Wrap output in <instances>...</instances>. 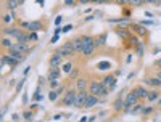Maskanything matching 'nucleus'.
Returning <instances> with one entry per match:
<instances>
[{
  "mask_svg": "<svg viewBox=\"0 0 161 122\" xmlns=\"http://www.w3.org/2000/svg\"><path fill=\"white\" fill-rule=\"evenodd\" d=\"M89 90H90V93H92V95H95V96H107V93H108L107 87H105L101 82H97V80L90 82Z\"/></svg>",
  "mask_w": 161,
  "mask_h": 122,
  "instance_id": "1",
  "label": "nucleus"
},
{
  "mask_svg": "<svg viewBox=\"0 0 161 122\" xmlns=\"http://www.w3.org/2000/svg\"><path fill=\"white\" fill-rule=\"evenodd\" d=\"M82 42H84V47H82V55H85V56H90V55H93L95 52L97 45H95V40H93L92 37H82Z\"/></svg>",
  "mask_w": 161,
  "mask_h": 122,
  "instance_id": "2",
  "label": "nucleus"
},
{
  "mask_svg": "<svg viewBox=\"0 0 161 122\" xmlns=\"http://www.w3.org/2000/svg\"><path fill=\"white\" fill-rule=\"evenodd\" d=\"M139 103V96H137V93L132 90V92H129L127 95H126V98H124V111H127L131 106H134V104H137Z\"/></svg>",
  "mask_w": 161,
  "mask_h": 122,
  "instance_id": "3",
  "label": "nucleus"
},
{
  "mask_svg": "<svg viewBox=\"0 0 161 122\" xmlns=\"http://www.w3.org/2000/svg\"><path fill=\"white\" fill-rule=\"evenodd\" d=\"M101 84L107 87L108 92H113V90L116 88V77H115V76H107V77H103Z\"/></svg>",
  "mask_w": 161,
  "mask_h": 122,
  "instance_id": "4",
  "label": "nucleus"
},
{
  "mask_svg": "<svg viewBox=\"0 0 161 122\" xmlns=\"http://www.w3.org/2000/svg\"><path fill=\"white\" fill-rule=\"evenodd\" d=\"M76 95H77V92H74V90H69V92H66L65 98H63V104H65V106L76 104Z\"/></svg>",
  "mask_w": 161,
  "mask_h": 122,
  "instance_id": "5",
  "label": "nucleus"
},
{
  "mask_svg": "<svg viewBox=\"0 0 161 122\" xmlns=\"http://www.w3.org/2000/svg\"><path fill=\"white\" fill-rule=\"evenodd\" d=\"M23 27H24V29H27V31H31V32H37L39 29H40L42 27V24H40V21H24L21 24Z\"/></svg>",
  "mask_w": 161,
  "mask_h": 122,
  "instance_id": "6",
  "label": "nucleus"
},
{
  "mask_svg": "<svg viewBox=\"0 0 161 122\" xmlns=\"http://www.w3.org/2000/svg\"><path fill=\"white\" fill-rule=\"evenodd\" d=\"M87 96H89V93L85 92V90H82V92H77V95H76V104H74V106H77V108H82V106L85 104V100H87Z\"/></svg>",
  "mask_w": 161,
  "mask_h": 122,
  "instance_id": "7",
  "label": "nucleus"
},
{
  "mask_svg": "<svg viewBox=\"0 0 161 122\" xmlns=\"http://www.w3.org/2000/svg\"><path fill=\"white\" fill-rule=\"evenodd\" d=\"M10 50H13V52H19V53H24L29 50V45L27 44H21V42H16V44H13L10 47Z\"/></svg>",
  "mask_w": 161,
  "mask_h": 122,
  "instance_id": "8",
  "label": "nucleus"
},
{
  "mask_svg": "<svg viewBox=\"0 0 161 122\" xmlns=\"http://www.w3.org/2000/svg\"><path fill=\"white\" fill-rule=\"evenodd\" d=\"M95 104H99V96H95V95H90L87 96V100H85V104H84V108L85 109H89V108H92V106H95Z\"/></svg>",
  "mask_w": 161,
  "mask_h": 122,
  "instance_id": "9",
  "label": "nucleus"
},
{
  "mask_svg": "<svg viewBox=\"0 0 161 122\" xmlns=\"http://www.w3.org/2000/svg\"><path fill=\"white\" fill-rule=\"evenodd\" d=\"M143 82L147 85H150V87H161V80L158 77H147Z\"/></svg>",
  "mask_w": 161,
  "mask_h": 122,
  "instance_id": "10",
  "label": "nucleus"
},
{
  "mask_svg": "<svg viewBox=\"0 0 161 122\" xmlns=\"http://www.w3.org/2000/svg\"><path fill=\"white\" fill-rule=\"evenodd\" d=\"M49 64H50V69H53V68H58V66L61 64V56H58L57 53L53 55L52 58H50V61H49Z\"/></svg>",
  "mask_w": 161,
  "mask_h": 122,
  "instance_id": "11",
  "label": "nucleus"
},
{
  "mask_svg": "<svg viewBox=\"0 0 161 122\" xmlns=\"http://www.w3.org/2000/svg\"><path fill=\"white\" fill-rule=\"evenodd\" d=\"M60 77H61V71L58 69V68L50 69V72H49V80H58Z\"/></svg>",
  "mask_w": 161,
  "mask_h": 122,
  "instance_id": "12",
  "label": "nucleus"
},
{
  "mask_svg": "<svg viewBox=\"0 0 161 122\" xmlns=\"http://www.w3.org/2000/svg\"><path fill=\"white\" fill-rule=\"evenodd\" d=\"M131 27H132V31H134L135 34H139V35H147V32H148V31H147V27H145V26H137V24H132Z\"/></svg>",
  "mask_w": 161,
  "mask_h": 122,
  "instance_id": "13",
  "label": "nucleus"
},
{
  "mask_svg": "<svg viewBox=\"0 0 161 122\" xmlns=\"http://www.w3.org/2000/svg\"><path fill=\"white\" fill-rule=\"evenodd\" d=\"M23 2H24V0H7V8H8V10H15L16 7L23 5Z\"/></svg>",
  "mask_w": 161,
  "mask_h": 122,
  "instance_id": "14",
  "label": "nucleus"
},
{
  "mask_svg": "<svg viewBox=\"0 0 161 122\" xmlns=\"http://www.w3.org/2000/svg\"><path fill=\"white\" fill-rule=\"evenodd\" d=\"M3 63H5V64H10V66H16L19 61L16 58H13L11 55H5V56H3Z\"/></svg>",
  "mask_w": 161,
  "mask_h": 122,
  "instance_id": "15",
  "label": "nucleus"
},
{
  "mask_svg": "<svg viewBox=\"0 0 161 122\" xmlns=\"http://www.w3.org/2000/svg\"><path fill=\"white\" fill-rule=\"evenodd\" d=\"M134 92L137 93L139 100H140V98L143 100V98H147V96H148V90H145L143 87H137V88H134Z\"/></svg>",
  "mask_w": 161,
  "mask_h": 122,
  "instance_id": "16",
  "label": "nucleus"
},
{
  "mask_svg": "<svg viewBox=\"0 0 161 122\" xmlns=\"http://www.w3.org/2000/svg\"><path fill=\"white\" fill-rule=\"evenodd\" d=\"M73 45H74V50L76 52H82V47H84V42H82V37H79V39H74L73 40Z\"/></svg>",
  "mask_w": 161,
  "mask_h": 122,
  "instance_id": "17",
  "label": "nucleus"
},
{
  "mask_svg": "<svg viewBox=\"0 0 161 122\" xmlns=\"http://www.w3.org/2000/svg\"><path fill=\"white\" fill-rule=\"evenodd\" d=\"M21 32L19 29H16V27H5L3 29V34H7V35H13V37H16V35Z\"/></svg>",
  "mask_w": 161,
  "mask_h": 122,
  "instance_id": "18",
  "label": "nucleus"
},
{
  "mask_svg": "<svg viewBox=\"0 0 161 122\" xmlns=\"http://www.w3.org/2000/svg\"><path fill=\"white\" fill-rule=\"evenodd\" d=\"M116 34H118V37H121V39H129L131 37L126 29H116Z\"/></svg>",
  "mask_w": 161,
  "mask_h": 122,
  "instance_id": "19",
  "label": "nucleus"
},
{
  "mask_svg": "<svg viewBox=\"0 0 161 122\" xmlns=\"http://www.w3.org/2000/svg\"><path fill=\"white\" fill-rule=\"evenodd\" d=\"M110 68H111V63H110V61H101V63H99V69L100 71H107Z\"/></svg>",
  "mask_w": 161,
  "mask_h": 122,
  "instance_id": "20",
  "label": "nucleus"
},
{
  "mask_svg": "<svg viewBox=\"0 0 161 122\" xmlns=\"http://www.w3.org/2000/svg\"><path fill=\"white\" fill-rule=\"evenodd\" d=\"M85 87H87V82H85V79H79V80H77V90H79V92H82V90H85Z\"/></svg>",
  "mask_w": 161,
  "mask_h": 122,
  "instance_id": "21",
  "label": "nucleus"
},
{
  "mask_svg": "<svg viewBox=\"0 0 161 122\" xmlns=\"http://www.w3.org/2000/svg\"><path fill=\"white\" fill-rule=\"evenodd\" d=\"M113 108H115L116 111H119V109H123V108H124V101L121 100V98H118V100L115 101V104H113Z\"/></svg>",
  "mask_w": 161,
  "mask_h": 122,
  "instance_id": "22",
  "label": "nucleus"
},
{
  "mask_svg": "<svg viewBox=\"0 0 161 122\" xmlns=\"http://www.w3.org/2000/svg\"><path fill=\"white\" fill-rule=\"evenodd\" d=\"M8 55H11L13 58H16L18 61H21L23 58H24V55H23V53H19V52H13V50H10V52H8Z\"/></svg>",
  "mask_w": 161,
  "mask_h": 122,
  "instance_id": "23",
  "label": "nucleus"
},
{
  "mask_svg": "<svg viewBox=\"0 0 161 122\" xmlns=\"http://www.w3.org/2000/svg\"><path fill=\"white\" fill-rule=\"evenodd\" d=\"M103 44H107V34H101L95 40V45H103Z\"/></svg>",
  "mask_w": 161,
  "mask_h": 122,
  "instance_id": "24",
  "label": "nucleus"
},
{
  "mask_svg": "<svg viewBox=\"0 0 161 122\" xmlns=\"http://www.w3.org/2000/svg\"><path fill=\"white\" fill-rule=\"evenodd\" d=\"M71 71H73V63H65V64H63V72L69 74Z\"/></svg>",
  "mask_w": 161,
  "mask_h": 122,
  "instance_id": "25",
  "label": "nucleus"
},
{
  "mask_svg": "<svg viewBox=\"0 0 161 122\" xmlns=\"http://www.w3.org/2000/svg\"><path fill=\"white\" fill-rule=\"evenodd\" d=\"M37 40H39V37H37L36 32H29V34H27V42H37Z\"/></svg>",
  "mask_w": 161,
  "mask_h": 122,
  "instance_id": "26",
  "label": "nucleus"
},
{
  "mask_svg": "<svg viewBox=\"0 0 161 122\" xmlns=\"http://www.w3.org/2000/svg\"><path fill=\"white\" fill-rule=\"evenodd\" d=\"M156 98H158V93H156V92H148V96H147L148 103H151V101H155Z\"/></svg>",
  "mask_w": 161,
  "mask_h": 122,
  "instance_id": "27",
  "label": "nucleus"
},
{
  "mask_svg": "<svg viewBox=\"0 0 161 122\" xmlns=\"http://www.w3.org/2000/svg\"><path fill=\"white\" fill-rule=\"evenodd\" d=\"M58 96H60V95L57 93V90H52V92L49 93V100H50V101H57Z\"/></svg>",
  "mask_w": 161,
  "mask_h": 122,
  "instance_id": "28",
  "label": "nucleus"
},
{
  "mask_svg": "<svg viewBox=\"0 0 161 122\" xmlns=\"http://www.w3.org/2000/svg\"><path fill=\"white\" fill-rule=\"evenodd\" d=\"M3 21H5L7 24L11 23V21H13V13H5V15H3Z\"/></svg>",
  "mask_w": 161,
  "mask_h": 122,
  "instance_id": "29",
  "label": "nucleus"
},
{
  "mask_svg": "<svg viewBox=\"0 0 161 122\" xmlns=\"http://www.w3.org/2000/svg\"><path fill=\"white\" fill-rule=\"evenodd\" d=\"M129 3H131L132 7H140L145 3V0H129Z\"/></svg>",
  "mask_w": 161,
  "mask_h": 122,
  "instance_id": "30",
  "label": "nucleus"
},
{
  "mask_svg": "<svg viewBox=\"0 0 161 122\" xmlns=\"http://www.w3.org/2000/svg\"><path fill=\"white\" fill-rule=\"evenodd\" d=\"M140 109H142L140 104H134V106H131V108L127 109V113H137V111H140Z\"/></svg>",
  "mask_w": 161,
  "mask_h": 122,
  "instance_id": "31",
  "label": "nucleus"
},
{
  "mask_svg": "<svg viewBox=\"0 0 161 122\" xmlns=\"http://www.w3.org/2000/svg\"><path fill=\"white\" fill-rule=\"evenodd\" d=\"M2 45H3V47H7V48H10V47L13 45V42H11L10 39H3V40H2Z\"/></svg>",
  "mask_w": 161,
  "mask_h": 122,
  "instance_id": "32",
  "label": "nucleus"
},
{
  "mask_svg": "<svg viewBox=\"0 0 161 122\" xmlns=\"http://www.w3.org/2000/svg\"><path fill=\"white\" fill-rule=\"evenodd\" d=\"M7 109H8V106L2 108V111H0V122H2V121H3V117H5V113H7Z\"/></svg>",
  "mask_w": 161,
  "mask_h": 122,
  "instance_id": "33",
  "label": "nucleus"
},
{
  "mask_svg": "<svg viewBox=\"0 0 161 122\" xmlns=\"http://www.w3.org/2000/svg\"><path fill=\"white\" fill-rule=\"evenodd\" d=\"M142 53H143V47L142 45H137V56H142Z\"/></svg>",
  "mask_w": 161,
  "mask_h": 122,
  "instance_id": "34",
  "label": "nucleus"
},
{
  "mask_svg": "<svg viewBox=\"0 0 161 122\" xmlns=\"http://www.w3.org/2000/svg\"><path fill=\"white\" fill-rule=\"evenodd\" d=\"M150 113H151L150 106H148V108H142V114H143V116H147V114H150Z\"/></svg>",
  "mask_w": 161,
  "mask_h": 122,
  "instance_id": "35",
  "label": "nucleus"
},
{
  "mask_svg": "<svg viewBox=\"0 0 161 122\" xmlns=\"http://www.w3.org/2000/svg\"><path fill=\"white\" fill-rule=\"evenodd\" d=\"M129 39H131V44L132 45H135V47L139 45V39H137V37H129Z\"/></svg>",
  "mask_w": 161,
  "mask_h": 122,
  "instance_id": "36",
  "label": "nucleus"
},
{
  "mask_svg": "<svg viewBox=\"0 0 161 122\" xmlns=\"http://www.w3.org/2000/svg\"><path fill=\"white\" fill-rule=\"evenodd\" d=\"M24 82H26V77H23V80L19 82V84H18V87H16V90H18V92H19V90L23 88V84H24Z\"/></svg>",
  "mask_w": 161,
  "mask_h": 122,
  "instance_id": "37",
  "label": "nucleus"
},
{
  "mask_svg": "<svg viewBox=\"0 0 161 122\" xmlns=\"http://www.w3.org/2000/svg\"><path fill=\"white\" fill-rule=\"evenodd\" d=\"M140 24H143V26H150V24H153V21H150V19H145V21H140Z\"/></svg>",
  "mask_w": 161,
  "mask_h": 122,
  "instance_id": "38",
  "label": "nucleus"
},
{
  "mask_svg": "<svg viewBox=\"0 0 161 122\" xmlns=\"http://www.w3.org/2000/svg\"><path fill=\"white\" fill-rule=\"evenodd\" d=\"M50 85H52V88H57L58 87V80H50Z\"/></svg>",
  "mask_w": 161,
  "mask_h": 122,
  "instance_id": "39",
  "label": "nucleus"
},
{
  "mask_svg": "<svg viewBox=\"0 0 161 122\" xmlns=\"http://www.w3.org/2000/svg\"><path fill=\"white\" fill-rule=\"evenodd\" d=\"M71 27H73V24H68V26H65V27H63L61 31H63V32H68V31L71 29Z\"/></svg>",
  "mask_w": 161,
  "mask_h": 122,
  "instance_id": "40",
  "label": "nucleus"
},
{
  "mask_svg": "<svg viewBox=\"0 0 161 122\" xmlns=\"http://www.w3.org/2000/svg\"><path fill=\"white\" fill-rule=\"evenodd\" d=\"M60 23H61V16H57L55 18V26H60Z\"/></svg>",
  "mask_w": 161,
  "mask_h": 122,
  "instance_id": "41",
  "label": "nucleus"
},
{
  "mask_svg": "<svg viewBox=\"0 0 161 122\" xmlns=\"http://www.w3.org/2000/svg\"><path fill=\"white\" fill-rule=\"evenodd\" d=\"M126 21H127V19H111V23H123V24Z\"/></svg>",
  "mask_w": 161,
  "mask_h": 122,
  "instance_id": "42",
  "label": "nucleus"
},
{
  "mask_svg": "<svg viewBox=\"0 0 161 122\" xmlns=\"http://www.w3.org/2000/svg\"><path fill=\"white\" fill-rule=\"evenodd\" d=\"M119 5H126V3H129V0H116Z\"/></svg>",
  "mask_w": 161,
  "mask_h": 122,
  "instance_id": "43",
  "label": "nucleus"
},
{
  "mask_svg": "<svg viewBox=\"0 0 161 122\" xmlns=\"http://www.w3.org/2000/svg\"><path fill=\"white\" fill-rule=\"evenodd\" d=\"M24 117H26V119H27V121H29V119H31V117H32V114H31L29 111H27V113H24Z\"/></svg>",
  "mask_w": 161,
  "mask_h": 122,
  "instance_id": "44",
  "label": "nucleus"
},
{
  "mask_svg": "<svg viewBox=\"0 0 161 122\" xmlns=\"http://www.w3.org/2000/svg\"><path fill=\"white\" fill-rule=\"evenodd\" d=\"M55 90H57V93H58V95H61V93H63V90H65V88H63V87H58V88H55Z\"/></svg>",
  "mask_w": 161,
  "mask_h": 122,
  "instance_id": "45",
  "label": "nucleus"
},
{
  "mask_svg": "<svg viewBox=\"0 0 161 122\" xmlns=\"http://www.w3.org/2000/svg\"><path fill=\"white\" fill-rule=\"evenodd\" d=\"M74 0H65V5H73Z\"/></svg>",
  "mask_w": 161,
  "mask_h": 122,
  "instance_id": "46",
  "label": "nucleus"
},
{
  "mask_svg": "<svg viewBox=\"0 0 161 122\" xmlns=\"http://www.w3.org/2000/svg\"><path fill=\"white\" fill-rule=\"evenodd\" d=\"M90 2H93V3H103L105 0H90Z\"/></svg>",
  "mask_w": 161,
  "mask_h": 122,
  "instance_id": "47",
  "label": "nucleus"
},
{
  "mask_svg": "<svg viewBox=\"0 0 161 122\" xmlns=\"http://www.w3.org/2000/svg\"><path fill=\"white\" fill-rule=\"evenodd\" d=\"M3 64H5V63H3V58H0V71H2V68H3Z\"/></svg>",
  "mask_w": 161,
  "mask_h": 122,
  "instance_id": "48",
  "label": "nucleus"
},
{
  "mask_svg": "<svg viewBox=\"0 0 161 122\" xmlns=\"http://www.w3.org/2000/svg\"><path fill=\"white\" fill-rule=\"evenodd\" d=\"M155 64H156V66H158V68L161 69V58H160V60H158V61H156V63H155Z\"/></svg>",
  "mask_w": 161,
  "mask_h": 122,
  "instance_id": "49",
  "label": "nucleus"
},
{
  "mask_svg": "<svg viewBox=\"0 0 161 122\" xmlns=\"http://www.w3.org/2000/svg\"><path fill=\"white\" fill-rule=\"evenodd\" d=\"M79 2L82 3V5H84V3H89V2H90V0H79Z\"/></svg>",
  "mask_w": 161,
  "mask_h": 122,
  "instance_id": "50",
  "label": "nucleus"
},
{
  "mask_svg": "<svg viewBox=\"0 0 161 122\" xmlns=\"http://www.w3.org/2000/svg\"><path fill=\"white\" fill-rule=\"evenodd\" d=\"M79 122H87V117H82V119H79Z\"/></svg>",
  "mask_w": 161,
  "mask_h": 122,
  "instance_id": "51",
  "label": "nucleus"
},
{
  "mask_svg": "<svg viewBox=\"0 0 161 122\" xmlns=\"http://www.w3.org/2000/svg\"><path fill=\"white\" fill-rule=\"evenodd\" d=\"M145 3H155V0H145Z\"/></svg>",
  "mask_w": 161,
  "mask_h": 122,
  "instance_id": "52",
  "label": "nucleus"
},
{
  "mask_svg": "<svg viewBox=\"0 0 161 122\" xmlns=\"http://www.w3.org/2000/svg\"><path fill=\"white\" fill-rule=\"evenodd\" d=\"M107 3H111V2H116V0H105Z\"/></svg>",
  "mask_w": 161,
  "mask_h": 122,
  "instance_id": "53",
  "label": "nucleus"
},
{
  "mask_svg": "<svg viewBox=\"0 0 161 122\" xmlns=\"http://www.w3.org/2000/svg\"><path fill=\"white\" fill-rule=\"evenodd\" d=\"M156 77H158L160 80H161V71H160V72H158V76H156Z\"/></svg>",
  "mask_w": 161,
  "mask_h": 122,
  "instance_id": "54",
  "label": "nucleus"
},
{
  "mask_svg": "<svg viewBox=\"0 0 161 122\" xmlns=\"http://www.w3.org/2000/svg\"><path fill=\"white\" fill-rule=\"evenodd\" d=\"M158 104H160V106H161V96H160V98H158Z\"/></svg>",
  "mask_w": 161,
  "mask_h": 122,
  "instance_id": "55",
  "label": "nucleus"
}]
</instances>
